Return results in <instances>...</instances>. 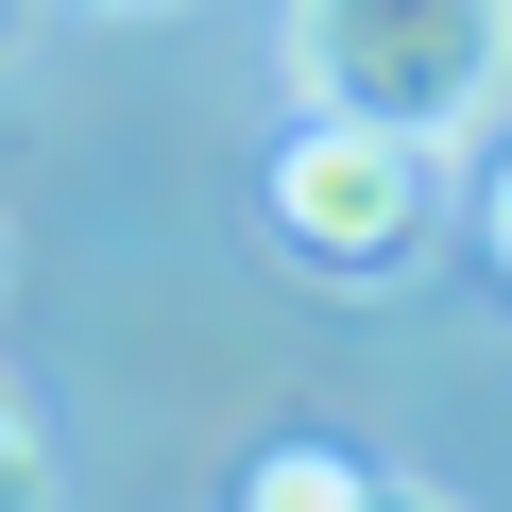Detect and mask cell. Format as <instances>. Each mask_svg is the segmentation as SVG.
Segmentation results:
<instances>
[{"instance_id":"cell-1","label":"cell","mask_w":512,"mask_h":512,"mask_svg":"<svg viewBox=\"0 0 512 512\" xmlns=\"http://www.w3.org/2000/svg\"><path fill=\"white\" fill-rule=\"evenodd\" d=\"M291 103L444 154L512 103V0H291Z\"/></svg>"},{"instance_id":"cell-2","label":"cell","mask_w":512,"mask_h":512,"mask_svg":"<svg viewBox=\"0 0 512 512\" xmlns=\"http://www.w3.org/2000/svg\"><path fill=\"white\" fill-rule=\"evenodd\" d=\"M256 205H274V239H291V274H325V291H393L410 256H427V137H376V120H291L274 137V171H256Z\"/></svg>"},{"instance_id":"cell-3","label":"cell","mask_w":512,"mask_h":512,"mask_svg":"<svg viewBox=\"0 0 512 512\" xmlns=\"http://www.w3.org/2000/svg\"><path fill=\"white\" fill-rule=\"evenodd\" d=\"M376 478H359V444H256L239 461V512H359Z\"/></svg>"},{"instance_id":"cell-4","label":"cell","mask_w":512,"mask_h":512,"mask_svg":"<svg viewBox=\"0 0 512 512\" xmlns=\"http://www.w3.org/2000/svg\"><path fill=\"white\" fill-rule=\"evenodd\" d=\"M0 512H52V444H35V410H18V376H0Z\"/></svg>"},{"instance_id":"cell-5","label":"cell","mask_w":512,"mask_h":512,"mask_svg":"<svg viewBox=\"0 0 512 512\" xmlns=\"http://www.w3.org/2000/svg\"><path fill=\"white\" fill-rule=\"evenodd\" d=\"M478 239H495V274H512V154H495V205H478Z\"/></svg>"},{"instance_id":"cell-6","label":"cell","mask_w":512,"mask_h":512,"mask_svg":"<svg viewBox=\"0 0 512 512\" xmlns=\"http://www.w3.org/2000/svg\"><path fill=\"white\" fill-rule=\"evenodd\" d=\"M359 512H461V495H427V478H376V495H359Z\"/></svg>"},{"instance_id":"cell-7","label":"cell","mask_w":512,"mask_h":512,"mask_svg":"<svg viewBox=\"0 0 512 512\" xmlns=\"http://www.w3.org/2000/svg\"><path fill=\"white\" fill-rule=\"evenodd\" d=\"M18 18H35V0H0V35H18Z\"/></svg>"},{"instance_id":"cell-8","label":"cell","mask_w":512,"mask_h":512,"mask_svg":"<svg viewBox=\"0 0 512 512\" xmlns=\"http://www.w3.org/2000/svg\"><path fill=\"white\" fill-rule=\"evenodd\" d=\"M120 18H171V0H120Z\"/></svg>"}]
</instances>
